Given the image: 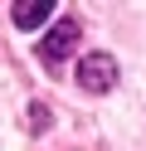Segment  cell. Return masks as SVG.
I'll use <instances>...</instances> for the list:
<instances>
[{
  "mask_svg": "<svg viewBox=\"0 0 146 151\" xmlns=\"http://www.w3.org/2000/svg\"><path fill=\"white\" fill-rule=\"evenodd\" d=\"M78 83H83L88 93H107L117 83V59L112 54H88V59L78 63Z\"/></svg>",
  "mask_w": 146,
  "mask_h": 151,
  "instance_id": "6da1fadb",
  "label": "cell"
},
{
  "mask_svg": "<svg viewBox=\"0 0 146 151\" xmlns=\"http://www.w3.org/2000/svg\"><path fill=\"white\" fill-rule=\"evenodd\" d=\"M73 49H78V20H58L44 34V63H63Z\"/></svg>",
  "mask_w": 146,
  "mask_h": 151,
  "instance_id": "7a4b0ae2",
  "label": "cell"
},
{
  "mask_svg": "<svg viewBox=\"0 0 146 151\" xmlns=\"http://www.w3.org/2000/svg\"><path fill=\"white\" fill-rule=\"evenodd\" d=\"M49 15H54V0H19L15 5V24L19 29H39Z\"/></svg>",
  "mask_w": 146,
  "mask_h": 151,
  "instance_id": "3957f363",
  "label": "cell"
},
{
  "mask_svg": "<svg viewBox=\"0 0 146 151\" xmlns=\"http://www.w3.org/2000/svg\"><path fill=\"white\" fill-rule=\"evenodd\" d=\"M29 127H34V132L49 127V107H44V102H34V107H29Z\"/></svg>",
  "mask_w": 146,
  "mask_h": 151,
  "instance_id": "277c9868",
  "label": "cell"
}]
</instances>
